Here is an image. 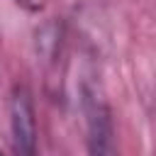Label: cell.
<instances>
[{
    "label": "cell",
    "mask_w": 156,
    "mask_h": 156,
    "mask_svg": "<svg viewBox=\"0 0 156 156\" xmlns=\"http://www.w3.org/2000/svg\"><path fill=\"white\" fill-rule=\"evenodd\" d=\"M85 117H88V149H90V156H119L110 112L95 95L85 98Z\"/></svg>",
    "instance_id": "obj_1"
}]
</instances>
